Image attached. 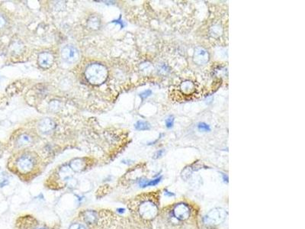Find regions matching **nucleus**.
<instances>
[{"instance_id":"1","label":"nucleus","mask_w":305,"mask_h":229,"mask_svg":"<svg viewBox=\"0 0 305 229\" xmlns=\"http://www.w3.org/2000/svg\"><path fill=\"white\" fill-rule=\"evenodd\" d=\"M128 207L134 216L140 220L151 221L158 214V206L150 195L137 196L128 205Z\"/></svg>"},{"instance_id":"2","label":"nucleus","mask_w":305,"mask_h":229,"mask_svg":"<svg viewBox=\"0 0 305 229\" xmlns=\"http://www.w3.org/2000/svg\"><path fill=\"white\" fill-rule=\"evenodd\" d=\"M93 229H130L125 218L110 210L98 212V219Z\"/></svg>"},{"instance_id":"3","label":"nucleus","mask_w":305,"mask_h":229,"mask_svg":"<svg viewBox=\"0 0 305 229\" xmlns=\"http://www.w3.org/2000/svg\"><path fill=\"white\" fill-rule=\"evenodd\" d=\"M85 76L91 84L100 85L108 77V69L101 63H92L85 69Z\"/></svg>"},{"instance_id":"4","label":"nucleus","mask_w":305,"mask_h":229,"mask_svg":"<svg viewBox=\"0 0 305 229\" xmlns=\"http://www.w3.org/2000/svg\"><path fill=\"white\" fill-rule=\"evenodd\" d=\"M38 160L33 153L26 152L22 153L16 160V168L21 174H31L37 168Z\"/></svg>"},{"instance_id":"5","label":"nucleus","mask_w":305,"mask_h":229,"mask_svg":"<svg viewBox=\"0 0 305 229\" xmlns=\"http://www.w3.org/2000/svg\"><path fill=\"white\" fill-rule=\"evenodd\" d=\"M18 229H57L40 222L31 215L23 216L18 225Z\"/></svg>"},{"instance_id":"6","label":"nucleus","mask_w":305,"mask_h":229,"mask_svg":"<svg viewBox=\"0 0 305 229\" xmlns=\"http://www.w3.org/2000/svg\"><path fill=\"white\" fill-rule=\"evenodd\" d=\"M227 212L222 208H215L211 210L204 216V223L207 225H217L225 220Z\"/></svg>"},{"instance_id":"7","label":"nucleus","mask_w":305,"mask_h":229,"mask_svg":"<svg viewBox=\"0 0 305 229\" xmlns=\"http://www.w3.org/2000/svg\"><path fill=\"white\" fill-rule=\"evenodd\" d=\"M61 56L66 63L73 64L79 60L80 53L77 48L73 45H66L61 50Z\"/></svg>"},{"instance_id":"8","label":"nucleus","mask_w":305,"mask_h":229,"mask_svg":"<svg viewBox=\"0 0 305 229\" xmlns=\"http://www.w3.org/2000/svg\"><path fill=\"white\" fill-rule=\"evenodd\" d=\"M190 208L185 203H179L175 205L172 209V215L176 220L185 221L190 216Z\"/></svg>"},{"instance_id":"9","label":"nucleus","mask_w":305,"mask_h":229,"mask_svg":"<svg viewBox=\"0 0 305 229\" xmlns=\"http://www.w3.org/2000/svg\"><path fill=\"white\" fill-rule=\"evenodd\" d=\"M80 218L89 229H93L98 219V212L95 210H85L80 213Z\"/></svg>"},{"instance_id":"10","label":"nucleus","mask_w":305,"mask_h":229,"mask_svg":"<svg viewBox=\"0 0 305 229\" xmlns=\"http://www.w3.org/2000/svg\"><path fill=\"white\" fill-rule=\"evenodd\" d=\"M55 128V123L51 118H43L38 124V129L43 135H49Z\"/></svg>"},{"instance_id":"11","label":"nucleus","mask_w":305,"mask_h":229,"mask_svg":"<svg viewBox=\"0 0 305 229\" xmlns=\"http://www.w3.org/2000/svg\"><path fill=\"white\" fill-rule=\"evenodd\" d=\"M53 60L54 58L51 53L42 52L40 53L39 57H38V63L42 68L48 69L53 65Z\"/></svg>"},{"instance_id":"12","label":"nucleus","mask_w":305,"mask_h":229,"mask_svg":"<svg viewBox=\"0 0 305 229\" xmlns=\"http://www.w3.org/2000/svg\"><path fill=\"white\" fill-rule=\"evenodd\" d=\"M209 60V54L206 50L202 48H196L194 53V61L199 65L204 64Z\"/></svg>"},{"instance_id":"13","label":"nucleus","mask_w":305,"mask_h":229,"mask_svg":"<svg viewBox=\"0 0 305 229\" xmlns=\"http://www.w3.org/2000/svg\"><path fill=\"white\" fill-rule=\"evenodd\" d=\"M72 170L76 172H82L85 167V163L83 159H75L70 163Z\"/></svg>"},{"instance_id":"14","label":"nucleus","mask_w":305,"mask_h":229,"mask_svg":"<svg viewBox=\"0 0 305 229\" xmlns=\"http://www.w3.org/2000/svg\"><path fill=\"white\" fill-rule=\"evenodd\" d=\"M31 142H32L31 137L28 135H26V134H24V135H21V136H19V138H18L17 145L19 148H21V147L28 146Z\"/></svg>"},{"instance_id":"15","label":"nucleus","mask_w":305,"mask_h":229,"mask_svg":"<svg viewBox=\"0 0 305 229\" xmlns=\"http://www.w3.org/2000/svg\"><path fill=\"white\" fill-rule=\"evenodd\" d=\"M89 26L92 29H98L100 26V19L98 18V16H93L89 20Z\"/></svg>"},{"instance_id":"16","label":"nucleus","mask_w":305,"mask_h":229,"mask_svg":"<svg viewBox=\"0 0 305 229\" xmlns=\"http://www.w3.org/2000/svg\"><path fill=\"white\" fill-rule=\"evenodd\" d=\"M136 130L138 131H148L150 129V125L147 121H138L134 125Z\"/></svg>"},{"instance_id":"17","label":"nucleus","mask_w":305,"mask_h":229,"mask_svg":"<svg viewBox=\"0 0 305 229\" xmlns=\"http://www.w3.org/2000/svg\"><path fill=\"white\" fill-rule=\"evenodd\" d=\"M182 89L185 93H191L194 89H195V85L192 83V82L186 81L182 83Z\"/></svg>"},{"instance_id":"18","label":"nucleus","mask_w":305,"mask_h":229,"mask_svg":"<svg viewBox=\"0 0 305 229\" xmlns=\"http://www.w3.org/2000/svg\"><path fill=\"white\" fill-rule=\"evenodd\" d=\"M198 128L199 131H204V132H207V131H211V127L210 125H207V124L204 123V122H200L198 125Z\"/></svg>"},{"instance_id":"19","label":"nucleus","mask_w":305,"mask_h":229,"mask_svg":"<svg viewBox=\"0 0 305 229\" xmlns=\"http://www.w3.org/2000/svg\"><path fill=\"white\" fill-rule=\"evenodd\" d=\"M69 229H88L84 224L79 223V222H73L69 227Z\"/></svg>"},{"instance_id":"20","label":"nucleus","mask_w":305,"mask_h":229,"mask_svg":"<svg viewBox=\"0 0 305 229\" xmlns=\"http://www.w3.org/2000/svg\"><path fill=\"white\" fill-rule=\"evenodd\" d=\"M174 121H175V118H174L172 115L167 118L166 119V126L167 128H172L174 125Z\"/></svg>"},{"instance_id":"21","label":"nucleus","mask_w":305,"mask_h":229,"mask_svg":"<svg viewBox=\"0 0 305 229\" xmlns=\"http://www.w3.org/2000/svg\"><path fill=\"white\" fill-rule=\"evenodd\" d=\"M151 94H152L151 90L147 89V90H145V91L142 92V93H140L139 96H140V97L142 98V99H145V98H148L149 96H151Z\"/></svg>"},{"instance_id":"22","label":"nucleus","mask_w":305,"mask_h":229,"mask_svg":"<svg viewBox=\"0 0 305 229\" xmlns=\"http://www.w3.org/2000/svg\"><path fill=\"white\" fill-rule=\"evenodd\" d=\"M112 23H115V24L120 25L121 28H123L124 27H125V22H124V21L121 20V17H119L118 18V19H116V20H113V21H112Z\"/></svg>"},{"instance_id":"23","label":"nucleus","mask_w":305,"mask_h":229,"mask_svg":"<svg viewBox=\"0 0 305 229\" xmlns=\"http://www.w3.org/2000/svg\"><path fill=\"white\" fill-rule=\"evenodd\" d=\"M6 24V18L4 17V16L2 14H0V28H3Z\"/></svg>"},{"instance_id":"24","label":"nucleus","mask_w":305,"mask_h":229,"mask_svg":"<svg viewBox=\"0 0 305 229\" xmlns=\"http://www.w3.org/2000/svg\"><path fill=\"white\" fill-rule=\"evenodd\" d=\"M164 152H165V150H160L159 151H157V153H155V155H154V158H160V157H162V154L164 153Z\"/></svg>"}]
</instances>
